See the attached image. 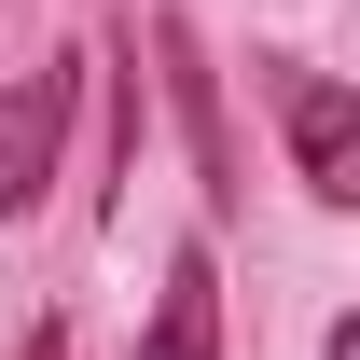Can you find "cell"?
I'll return each instance as SVG.
<instances>
[{
    "label": "cell",
    "mask_w": 360,
    "mask_h": 360,
    "mask_svg": "<svg viewBox=\"0 0 360 360\" xmlns=\"http://www.w3.org/2000/svg\"><path fill=\"white\" fill-rule=\"evenodd\" d=\"M153 56H167L180 139H194V194H208V208H236V125H222V70L194 56V28H180V14H153Z\"/></svg>",
    "instance_id": "3"
},
{
    "label": "cell",
    "mask_w": 360,
    "mask_h": 360,
    "mask_svg": "<svg viewBox=\"0 0 360 360\" xmlns=\"http://www.w3.org/2000/svg\"><path fill=\"white\" fill-rule=\"evenodd\" d=\"M153 360H222V264L180 250L167 264V305H153Z\"/></svg>",
    "instance_id": "4"
},
{
    "label": "cell",
    "mask_w": 360,
    "mask_h": 360,
    "mask_svg": "<svg viewBox=\"0 0 360 360\" xmlns=\"http://www.w3.org/2000/svg\"><path fill=\"white\" fill-rule=\"evenodd\" d=\"M264 84H277V125H291L305 194H333V208H347V194H360V111H347V84H333V70H291V56H277Z\"/></svg>",
    "instance_id": "2"
},
{
    "label": "cell",
    "mask_w": 360,
    "mask_h": 360,
    "mask_svg": "<svg viewBox=\"0 0 360 360\" xmlns=\"http://www.w3.org/2000/svg\"><path fill=\"white\" fill-rule=\"evenodd\" d=\"M28 360H56V333H28Z\"/></svg>",
    "instance_id": "5"
},
{
    "label": "cell",
    "mask_w": 360,
    "mask_h": 360,
    "mask_svg": "<svg viewBox=\"0 0 360 360\" xmlns=\"http://www.w3.org/2000/svg\"><path fill=\"white\" fill-rule=\"evenodd\" d=\"M70 111H84V56H42L28 84L0 97V222H28L56 194V153H70Z\"/></svg>",
    "instance_id": "1"
}]
</instances>
